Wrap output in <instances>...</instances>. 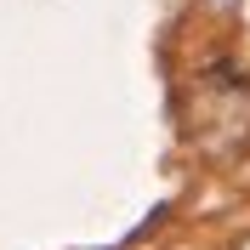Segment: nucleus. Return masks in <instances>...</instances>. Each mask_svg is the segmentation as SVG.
I'll use <instances>...</instances> for the list:
<instances>
[{"label":"nucleus","instance_id":"1","mask_svg":"<svg viewBox=\"0 0 250 250\" xmlns=\"http://www.w3.org/2000/svg\"><path fill=\"white\" fill-rule=\"evenodd\" d=\"M239 250H250V245H239Z\"/></svg>","mask_w":250,"mask_h":250}]
</instances>
